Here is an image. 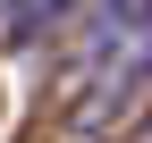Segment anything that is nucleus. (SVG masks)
<instances>
[{"label": "nucleus", "mask_w": 152, "mask_h": 143, "mask_svg": "<svg viewBox=\"0 0 152 143\" xmlns=\"http://www.w3.org/2000/svg\"><path fill=\"white\" fill-rule=\"evenodd\" d=\"M144 135H152V110H144Z\"/></svg>", "instance_id": "f257e3e1"}]
</instances>
